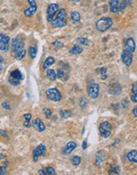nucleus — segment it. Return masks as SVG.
Returning a JSON list of instances; mask_svg holds the SVG:
<instances>
[{
	"label": "nucleus",
	"mask_w": 137,
	"mask_h": 175,
	"mask_svg": "<svg viewBox=\"0 0 137 175\" xmlns=\"http://www.w3.org/2000/svg\"><path fill=\"white\" fill-rule=\"evenodd\" d=\"M132 0H110V8L111 12L117 13L124 11L128 7L132 6Z\"/></svg>",
	"instance_id": "1"
},
{
	"label": "nucleus",
	"mask_w": 137,
	"mask_h": 175,
	"mask_svg": "<svg viewBox=\"0 0 137 175\" xmlns=\"http://www.w3.org/2000/svg\"><path fill=\"white\" fill-rule=\"evenodd\" d=\"M67 15L66 13L65 9H60V10L57 13V15L55 19L51 22L52 27L55 28H62L67 26Z\"/></svg>",
	"instance_id": "2"
},
{
	"label": "nucleus",
	"mask_w": 137,
	"mask_h": 175,
	"mask_svg": "<svg viewBox=\"0 0 137 175\" xmlns=\"http://www.w3.org/2000/svg\"><path fill=\"white\" fill-rule=\"evenodd\" d=\"M112 26H113V19L109 17H104L100 18L97 21L96 24H95L96 30L101 33L108 30Z\"/></svg>",
	"instance_id": "3"
},
{
	"label": "nucleus",
	"mask_w": 137,
	"mask_h": 175,
	"mask_svg": "<svg viewBox=\"0 0 137 175\" xmlns=\"http://www.w3.org/2000/svg\"><path fill=\"white\" fill-rule=\"evenodd\" d=\"M24 80V75L19 69H15L10 72L9 77V83L12 85L17 86L21 84V80Z\"/></svg>",
	"instance_id": "4"
},
{
	"label": "nucleus",
	"mask_w": 137,
	"mask_h": 175,
	"mask_svg": "<svg viewBox=\"0 0 137 175\" xmlns=\"http://www.w3.org/2000/svg\"><path fill=\"white\" fill-rule=\"evenodd\" d=\"M45 96L48 100L54 102H58L62 100V95L60 92L55 88L48 89L45 91Z\"/></svg>",
	"instance_id": "5"
},
{
	"label": "nucleus",
	"mask_w": 137,
	"mask_h": 175,
	"mask_svg": "<svg viewBox=\"0 0 137 175\" xmlns=\"http://www.w3.org/2000/svg\"><path fill=\"white\" fill-rule=\"evenodd\" d=\"M98 130H99L100 135L104 139H106L111 135L112 125L108 121H105V122H102V124H100Z\"/></svg>",
	"instance_id": "6"
},
{
	"label": "nucleus",
	"mask_w": 137,
	"mask_h": 175,
	"mask_svg": "<svg viewBox=\"0 0 137 175\" xmlns=\"http://www.w3.org/2000/svg\"><path fill=\"white\" fill-rule=\"evenodd\" d=\"M59 5L56 3H51L47 9V21L48 22H51L54 19V16L59 11Z\"/></svg>",
	"instance_id": "7"
},
{
	"label": "nucleus",
	"mask_w": 137,
	"mask_h": 175,
	"mask_svg": "<svg viewBox=\"0 0 137 175\" xmlns=\"http://www.w3.org/2000/svg\"><path fill=\"white\" fill-rule=\"evenodd\" d=\"M11 49L16 54L17 53L24 49V42L21 38H15L13 39L11 43Z\"/></svg>",
	"instance_id": "8"
},
{
	"label": "nucleus",
	"mask_w": 137,
	"mask_h": 175,
	"mask_svg": "<svg viewBox=\"0 0 137 175\" xmlns=\"http://www.w3.org/2000/svg\"><path fill=\"white\" fill-rule=\"evenodd\" d=\"M46 154V147L44 144H40L37 147L34 148L33 151V161L37 162L38 161V158L42 156H45Z\"/></svg>",
	"instance_id": "9"
},
{
	"label": "nucleus",
	"mask_w": 137,
	"mask_h": 175,
	"mask_svg": "<svg viewBox=\"0 0 137 175\" xmlns=\"http://www.w3.org/2000/svg\"><path fill=\"white\" fill-rule=\"evenodd\" d=\"M0 49L3 52H7L10 49V37L3 34H0Z\"/></svg>",
	"instance_id": "10"
},
{
	"label": "nucleus",
	"mask_w": 137,
	"mask_h": 175,
	"mask_svg": "<svg viewBox=\"0 0 137 175\" xmlns=\"http://www.w3.org/2000/svg\"><path fill=\"white\" fill-rule=\"evenodd\" d=\"M28 3L29 4L30 7L28 8L24 11V14L25 17H31L37 12V5L35 0H28Z\"/></svg>",
	"instance_id": "11"
},
{
	"label": "nucleus",
	"mask_w": 137,
	"mask_h": 175,
	"mask_svg": "<svg viewBox=\"0 0 137 175\" xmlns=\"http://www.w3.org/2000/svg\"><path fill=\"white\" fill-rule=\"evenodd\" d=\"M100 93V86L97 83H94L92 84L90 87L89 91H88V95L91 98V99H97L98 96H99Z\"/></svg>",
	"instance_id": "12"
},
{
	"label": "nucleus",
	"mask_w": 137,
	"mask_h": 175,
	"mask_svg": "<svg viewBox=\"0 0 137 175\" xmlns=\"http://www.w3.org/2000/svg\"><path fill=\"white\" fill-rule=\"evenodd\" d=\"M108 89H109L110 94H111L112 96H118L121 93L122 88H121V85L119 83L115 82L113 83V84H110L109 85Z\"/></svg>",
	"instance_id": "13"
},
{
	"label": "nucleus",
	"mask_w": 137,
	"mask_h": 175,
	"mask_svg": "<svg viewBox=\"0 0 137 175\" xmlns=\"http://www.w3.org/2000/svg\"><path fill=\"white\" fill-rule=\"evenodd\" d=\"M132 58H133L132 53L128 51L126 49H124L122 53H121V60H122V62L124 64L127 66H129L132 62Z\"/></svg>",
	"instance_id": "14"
},
{
	"label": "nucleus",
	"mask_w": 137,
	"mask_h": 175,
	"mask_svg": "<svg viewBox=\"0 0 137 175\" xmlns=\"http://www.w3.org/2000/svg\"><path fill=\"white\" fill-rule=\"evenodd\" d=\"M32 126H33V127L34 128L35 130H37V131H39V132H43V131H45V125L44 124V123L41 121V119H39V118H37V119H35L33 121V123H32Z\"/></svg>",
	"instance_id": "15"
},
{
	"label": "nucleus",
	"mask_w": 137,
	"mask_h": 175,
	"mask_svg": "<svg viewBox=\"0 0 137 175\" xmlns=\"http://www.w3.org/2000/svg\"><path fill=\"white\" fill-rule=\"evenodd\" d=\"M124 49H126V50L131 52L132 53L135 52V50H136V43L134 41L133 38H129L126 40L125 43H124Z\"/></svg>",
	"instance_id": "16"
},
{
	"label": "nucleus",
	"mask_w": 137,
	"mask_h": 175,
	"mask_svg": "<svg viewBox=\"0 0 137 175\" xmlns=\"http://www.w3.org/2000/svg\"><path fill=\"white\" fill-rule=\"evenodd\" d=\"M77 147V143L76 142H69L63 148V153L64 155H70L72 151Z\"/></svg>",
	"instance_id": "17"
},
{
	"label": "nucleus",
	"mask_w": 137,
	"mask_h": 175,
	"mask_svg": "<svg viewBox=\"0 0 137 175\" xmlns=\"http://www.w3.org/2000/svg\"><path fill=\"white\" fill-rule=\"evenodd\" d=\"M131 100L133 103H137V82H135L132 85V96Z\"/></svg>",
	"instance_id": "18"
},
{
	"label": "nucleus",
	"mask_w": 137,
	"mask_h": 175,
	"mask_svg": "<svg viewBox=\"0 0 137 175\" xmlns=\"http://www.w3.org/2000/svg\"><path fill=\"white\" fill-rule=\"evenodd\" d=\"M128 160L133 163H137V151H131L127 155Z\"/></svg>",
	"instance_id": "19"
},
{
	"label": "nucleus",
	"mask_w": 137,
	"mask_h": 175,
	"mask_svg": "<svg viewBox=\"0 0 137 175\" xmlns=\"http://www.w3.org/2000/svg\"><path fill=\"white\" fill-rule=\"evenodd\" d=\"M83 51V48H82L81 45H79L76 44V45H73V47L70 50V53L72 55H76V54H79Z\"/></svg>",
	"instance_id": "20"
},
{
	"label": "nucleus",
	"mask_w": 137,
	"mask_h": 175,
	"mask_svg": "<svg viewBox=\"0 0 137 175\" xmlns=\"http://www.w3.org/2000/svg\"><path fill=\"white\" fill-rule=\"evenodd\" d=\"M104 159H105V155L103 153V151H98L96 154V162H95V165L97 166H99L102 162Z\"/></svg>",
	"instance_id": "21"
},
{
	"label": "nucleus",
	"mask_w": 137,
	"mask_h": 175,
	"mask_svg": "<svg viewBox=\"0 0 137 175\" xmlns=\"http://www.w3.org/2000/svg\"><path fill=\"white\" fill-rule=\"evenodd\" d=\"M55 63V59L53 58L52 57H48V58L46 59L43 64V69H48V67H50L51 65H52Z\"/></svg>",
	"instance_id": "22"
},
{
	"label": "nucleus",
	"mask_w": 137,
	"mask_h": 175,
	"mask_svg": "<svg viewBox=\"0 0 137 175\" xmlns=\"http://www.w3.org/2000/svg\"><path fill=\"white\" fill-rule=\"evenodd\" d=\"M71 19L73 22H76V23L80 22V19H81L80 13L78 11H72L71 13Z\"/></svg>",
	"instance_id": "23"
},
{
	"label": "nucleus",
	"mask_w": 137,
	"mask_h": 175,
	"mask_svg": "<svg viewBox=\"0 0 137 175\" xmlns=\"http://www.w3.org/2000/svg\"><path fill=\"white\" fill-rule=\"evenodd\" d=\"M29 54L32 59L36 58L37 54V48L35 45H30L29 48Z\"/></svg>",
	"instance_id": "24"
},
{
	"label": "nucleus",
	"mask_w": 137,
	"mask_h": 175,
	"mask_svg": "<svg viewBox=\"0 0 137 175\" xmlns=\"http://www.w3.org/2000/svg\"><path fill=\"white\" fill-rule=\"evenodd\" d=\"M24 118L25 119V121L24 124H23V126H24L25 127H26V128L30 127L31 126L30 121H31V119H32V115H31L30 113L24 114Z\"/></svg>",
	"instance_id": "25"
},
{
	"label": "nucleus",
	"mask_w": 137,
	"mask_h": 175,
	"mask_svg": "<svg viewBox=\"0 0 137 175\" xmlns=\"http://www.w3.org/2000/svg\"><path fill=\"white\" fill-rule=\"evenodd\" d=\"M47 76L51 81H54L57 78V74L55 73L54 69H48L47 70Z\"/></svg>",
	"instance_id": "26"
},
{
	"label": "nucleus",
	"mask_w": 137,
	"mask_h": 175,
	"mask_svg": "<svg viewBox=\"0 0 137 175\" xmlns=\"http://www.w3.org/2000/svg\"><path fill=\"white\" fill-rule=\"evenodd\" d=\"M26 55V50L25 49H22L21 51H20L19 53H17L15 54V59L17 60V61H20L21 59H23Z\"/></svg>",
	"instance_id": "27"
},
{
	"label": "nucleus",
	"mask_w": 137,
	"mask_h": 175,
	"mask_svg": "<svg viewBox=\"0 0 137 175\" xmlns=\"http://www.w3.org/2000/svg\"><path fill=\"white\" fill-rule=\"evenodd\" d=\"M72 163L73 166H79L81 163V157H79L78 155H75L72 158Z\"/></svg>",
	"instance_id": "28"
},
{
	"label": "nucleus",
	"mask_w": 137,
	"mask_h": 175,
	"mask_svg": "<svg viewBox=\"0 0 137 175\" xmlns=\"http://www.w3.org/2000/svg\"><path fill=\"white\" fill-rule=\"evenodd\" d=\"M77 41L79 43V45H89L90 41L87 38H82V37H79L77 38Z\"/></svg>",
	"instance_id": "29"
},
{
	"label": "nucleus",
	"mask_w": 137,
	"mask_h": 175,
	"mask_svg": "<svg viewBox=\"0 0 137 175\" xmlns=\"http://www.w3.org/2000/svg\"><path fill=\"white\" fill-rule=\"evenodd\" d=\"M59 115H60V116H61L62 118H63V119H67L69 117L72 116V112L69 110L61 111L59 112Z\"/></svg>",
	"instance_id": "30"
},
{
	"label": "nucleus",
	"mask_w": 137,
	"mask_h": 175,
	"mask_svg": "<svg viewBox=\"0 0 137 175\" xmlns=\"http://www.w3.org/2000/svg\"><path fill=\"white\" fill-rule=\"evenodd\" d=\"M43 113L45 115L46 119H50V118L52 117V112H51V111L50 110L49 108H48V107H45V108L43 109Z\"/></svg>",
	"instance_id": "31"
},
{
	"label": "nucleus",
	"mask_w": 137,
	"mask_h": 175,
	"mask_svg": "<svg viewBox=\"0 0 137 175\" xmlns=\"http://www.w3.org/2000/svg\"><path fill=\"white\" fill-rule=\"evenodd\" d=\"M110 174H120V169L116 165L111 166Z\"/></svg>",
	"instance_id": "32"
},
{
	"label": "nucleus",
	"mask_w": 137,
	"mask_h": 175,
	"mask_svg": "<svg viewBox=\"0 0 137 175\" xmlns=\"http://www.w3.org/2000/svg\"><path fill=\"white\" fill-rule=\"evenodd\" d=\"M87 103H88L87 99L85 98V97H82L81 100H80V101H79V107H80L81 108H84V107L86 106Z\"/></svg>",
	"instance_id": "33"
},
{
	"label": "nucleus",
	"mask_w": 137,
	"mask_h": 175,
	"mask_svg": "<svg viewBox=\"0 0 137 175\" xmlns=\"http://www.w3.org/2000/svg\"><path fill=\"white\" fill-rule=\"evenodd\" d=\"M101 76H102V80H105L107 78V69L106 68H105V67H103V68H102L101 69Z\"/></svg>",
	"instance_id": "34"
},
{
	"label": "nucleus",
	"mask_w": 137,
	"mask_h": 175,
	"mask_svg": "<svg viewBox=\"0 0 137 175\" xmlns=\"http://www.w3.org/2000/svg\"><path fill=\"white\" fill-rule=\"evenodd\" d=\"M52 45H53V47L56 49H60L63 48V43H61L59 41H55L52 43Z\"/></svg>",
	"instance_id": "35"
},
{
	"label": "nucleus",
	"mask_w": 137,
	"mask_h": 175,
	"mask_svg": "<svg viewBox=\"0 0 137 175\" xmlns=\"http://www.w3.org/2000/svg\"><path fill=\"white\" fill-rule=\"evenodd\" d=\"M45 170H46V172H47V174H48V175H55V174H56V173H55V170L52 168V167H51V166L46 167V168H45Z\"/></svg>",
	"instance_id": "36"
},
{
	"label": "nucleus",
	"mask_w": 137,
	"mask_h": 175,
	"mask_svg": "<svg viewBox=\"0 0 137 175\" xmlns=\"http://www.w3.org/2000/svg\"><path fill=\"white\" fill-rule=\"evenodd\" d=\"M65 75V72L63 69H58V72H57V77L59 78H63Z\"/></svg>",
	"instance_id": "37"
},
{
	"label": "nucleus",
	"mask_w": 137,
	"mask_h": 175,
	"mask_svg": "<svg viewBox=\"0 0 137 175\" xmlns=\"http://www.w3.org/2000/svg\"><path fill=\"white\" fill-rule=\"evenodd\" d=\"M2 106H3V108H6V109H8V110L10 109V106L9 105L8 102H3V103H2Z\"/></svg>",
	"instance_id": "38"
},
{
	"label": "nucleus",
	"mask_w": 137,
	"mask_h": 175,
	"mask_svg": "<svg viewBox=\"0 0 137 175\" xmlns=\"http://www.w3.org/2000/svg\"><path fill=\"white\" fill-rule=\"evenodd\" d=\"M82 150H86V147H87V139H84L83 143H82Z\"/></svg>",
	"instance_id": "39"
},
{
	"label": "nucleus",
	"mask_w": 137,
	"mask_h": 175,
	"mask_svg": "<svg viewBox=\"0 0 137 175\" xmlns=\"http://www.w3.org/2000/svg\"><path fill=\"white\" fill-rule=\"evenodd\" d=\"M38 174H41V175H47L48 174H47V172H46V170H38Z\"/></svg>",
	"instance_id": "40"
},
{
	"label": "nucleus",
	"mask_w": 137,
	"mask_h": 175,
	"mask_svg": "<svg viewBox=\"0 0 137 175\" xmlns=\"http://www.w3.org/2000/svg\"><path fill=\"white\" fill-rule=\"evenodd\" d=\"M132 114L134 115V116L137 118V106L133 108V110H132Z\"/></svg>",
	"instance_id": "41"
},
{
	"label": "nucleus",
	"mask_w": 137,
	"mask_h": 175,
	"mask_svg": "<svg viewBox=\"0 0 137 175\" xmlns=\"http://www.w3.org/2000/svg\"><path fill=\"white\" fill-rule=\"evenodd\" d=\"M1 134H2V135H3V137L7 138V134H6V131H4V130H1Z\"/></svg>",
	"instance_id": "42"
},
{
	"label": "nucleus",
	"mask_w": 137,
	"mask_h": 175,
	"mask_svg": "<svg viewBox=\"0 0 137 175\" xmlns=\"http://www.w3.org/2000/svg\"><path fill=\"white\" fill-rule=\"evenodd\" d=\"M72 2H74V3H79L81 0H72Z\"/></svg>",
	"instance_id": "43"
}]
</instances>
